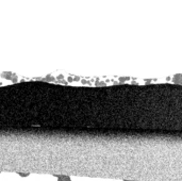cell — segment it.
I'll return each mask as SVG.
<instances>
[{"instance_id":"ba28073f","label":"cell","mask_w":182,"mask_h":181,"mask_svg":"<svg viewBox=\"0 0 182 181\" xmlns=\"http://www.w3.org/2000/svg\"><path fill=\"white\" fill-rule=\"evenodd\" d=\"M125 181H130V180H125Z\"/></svg>"},{"instance_id":"5b68a950","label":"cell","mask_w":182,"mask_h":181,"mask_svg":"<svg viewBox=\"0 0 182 181\" xmlns=\"http://www.w3.org/2000/svg\"><path fill=\"white\" fill-rule=\"evenodd\" d=\"M18 175H19L20 177H28L29 176L28 173H18Z\"/></svg>"},{"instance_id":"3957f363","label":"cell","mask_w":182,"mask_h":181,"mask_svg":"<svg viewBox=\"0 0 182 181\" xmlns=\"http://www.w3.org/2000/svg\"><path fill=\"white\" fill-rule=\"evenodd\" d=\"M55 78L51 75H48L46 76V78H45V81H55Z\"/></svg>"},{"instance_id":"277c9868","label":"cell","mask_w":182,"mask_h":181,"mask_svg":"<svg viewBox=\"0 0 182 181\" xmlns=\"http://www.w3.org/2000/svg\"><path fill=\"white\" fill-rule=\"evenodd\" d=\"M11 80H12L14 83H16V82H17V81H18V79H17V76H16L15 74H13V76H12V79H11Z\"/></svg>"},{"instance_id":"7a4b0ae2","label":"cell","mask_w":182,"mask_h":181,"mask_svg":"<svg viewBox=\"0 0 182 181\" xmlns=\"http://www.w3.org/2000/svg\"><path fill=\"white\" fill-rule=\"evenodd\" d=\"M12 76H13V74L11 72H3L1 74V77L4 78V79H7V80H11V79H12Z\"/></svg>"},{"instance_id":"52a82bcc","label":"cell","mask_w":182,"mask_h":181,"mask_svg":"<svg viewBox=\"0 0 182 181\" xmlns=\"http://www.w3.org/2000/svg\"><path fill=\"white\" fill-rule=\"evenodd\" d=\"M68 82H71V81H73V78H71V77H68Z\"/></svg>"},{"instance_id":"8992f818","label":"cell","mask_w":182,"mask_h":181,"mask_svg":"<svg viewBox=\"0 0 182 181\" xmlns=\"http://www.w3.org/2000/svg\"><path fill=\"white\" fill-rule=\"evenodd\" d=\"M63 78H64V77H63V76H62V75H59V76H58V77H57V79H58L59 81H61V80H62V79H63Z\"/></svg>"},{"instance_id":"6da1fadb","label":"cell","mask_w":182,"mask_h":181,"mask_svg":"<svg viewBox=\"0 0 182 181\" xmlns=\"http://www.w3.org/2000/svg\"><path fill=\"white\" fill-rule=\"evenodd\" d=\"M55 177L58 178L59 181H71L70 177L66 176V175H57Z\"/></svg>"}]
</instances>
